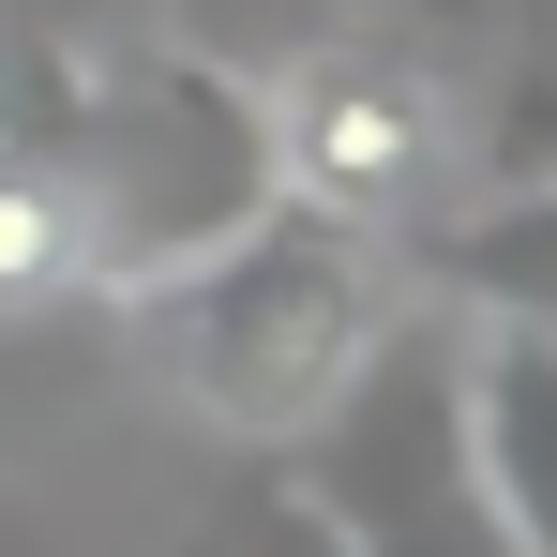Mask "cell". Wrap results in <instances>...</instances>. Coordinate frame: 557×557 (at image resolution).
Masks as SVG:
<instances>
[{
  "label": "cell",
  "instance_id": "obj_5",
  "mask_svg": "<svg viewBox=\"0 0 557 557\" xmlns=\"http://www.w3.org/2000/svg\"><path fill=\"white\" fill-rule=\"evenodd\" d=\"M422 272L453 301H482L497 332H557V182L482 211V226H422Z\"/></svg>",
  "mask_w": 557,
  "mask_h": 557
},
{
  "label": "cell",
  "instance_id": "obj_3",
  "mask_svg": "<svg viewBox=\"0 0 557 557\" xmlns=\"http://www.w3.org/2000/svg\"><path fill=\"white\" fill-rule=\"evenodd\" d=\"M437 166H453L437 91L392 46H317V61L272 76V182L301 211H332L362 242H422L437 226Z\"/></svg>",
  "mask_w": 557,
  "mask_h": 557
},
{
  "label": "cell",
  "instance_id": "obj_2",
  "mask_svg": "<svg viewBox=\"0 0 557 557\" xmlns=\"http://www.w3.org/2000/svg\"><path fill=\"white\" fill-rule=\"evenodd\" d=\"M301 497L332 512L347 557H512L482 453H467V332L453 317H392L362 376L317 407L301 437Z\"/></svg>",
  "mask_w": 557,
  "mask_h": 557
},
{
  "label": "cell",
  "instance_id": "obj_1",
  "mask_svg": "<svg viewBox=\"0 0 557 557\" xmlns=\"http://www.w3.org/2000/svg\"><path fill=\"white\" fill-rule=\"evenodd\" d=\"M376 257H392V242H362V226L272 196L242 242L182 257L166 286H136V301H151L166 376H182L226 437H317V407H332V392L362 376V347L392 332Z\"/></svg>",
  "mask_w": 557,
  "mask_h": 557
},
{
  "label": "cell",
  "instance_id": "obj_4",
  "mask_svg": "<svg viewBox=\"0 0 557 557\" xmlns=\"http://www.w3.org/2000/svg\"><path fill=\"white\" fill-rule=\"evenodd\" d=\"M467 453L512 557H557V332H482L467 347Z\"/></svg>",
  "mask_w": 557,
  "mask_h": 557
}]
</instances>
